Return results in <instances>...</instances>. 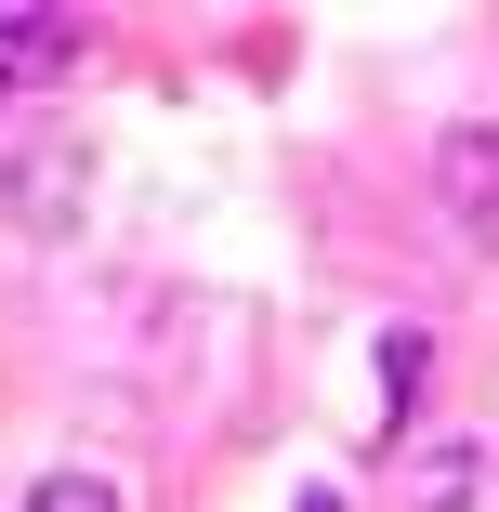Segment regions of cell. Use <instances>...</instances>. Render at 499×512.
Segmentation results:
<instances>
[{"mask_svg": "<svg viewBox=\"0 0 499 512\" xmlns=\"http://www.w3.org/2000/svg\"><path fill=\"white\" fill-rule=\"evenodd\" d=\"M79 211H92V158H79V132H14V145H0V224H14L27 250H66Z\"/></svg>", "mask_w": 499, "mask_h": 512, "instance_id": "obj_1", "label": "cell"}, {"mask_svg": "<svg viewBox=\"0 0 499 512\" xmlns=\"http://www.w3.org/2000/svg\"><path fill=\"white\" fill-rule=\"evenodd\" d=\"M434 211L460 224V250L499 263V119H460V132L434 145Z\"/></svg>", "mask_w": 499, "mask_h": 512, "instance_id": "obj_2", "label": "cell"}, {"mask_svg": "<svg viewBox=\"0 0 499 512\" xmlns=\"http://www.w3.org/2000/svg\"><path fill=\"white\" fill-rule=\"evenodd\" d=\"M79 53H92V14H66V0L0 14V92H53V79H79Z\"/></svg>", "mask_w": 499, "mask_h": 512, "instance_id": "obj_3", "label": "cell"}, {"mask_svg": "<svg viewBox=\"0 0 499 512\" xmlns=\"http://www.w3.org/2000/svg\"><path fill=\"white\" fill-rule=\"evenodd\" d=\"M408 499H421V512H473V499H486V447H473V434L421 447V460H408Z\"/></svg>", "mask_w": 499, "mask_h": 512, "instance_id": "obj_4", "label": "cell"}, {"mask_svg": "<svg viewBox=\"0 0 499 512\" xmlns=\"http://www.w3.org/2000/svg\"><path fill=\"white\" fill-rule=\"evenodd\" d=\"M421 381H434V342H421V329H381V434L421 407Z\"/></svg>", "mask_w": 499, "mask_h": 512, "instance_id": "obj_5", "label": "cell"}, {"mask_svg": "<svg viewBox=\"0 0 499 512\" xmlns=\"http://www.w3.org/2000/svg\"><path fill=\"white\" fill-rule=\"evenodd\" d=\"M27 512H119V486H106V473H40Z\"/></svg>", "mask_w": 499, "mask_h": 512, "instance_id": "obj_6", "label": "cell"}, {"mask_svg": "<svg viewBox=\"0 0 499 512\" xmlns=\"http://www.w3.org/2000/svg\"><path fill=\"white\" fill-rule=\"evenodd\" d=\"M289 512H342V486H303V499H289Z\"/></svg>", "mask_w": 499, "mask_h": 512, "instance_id": "obj_7", "label": "cell"}]
</instances>
